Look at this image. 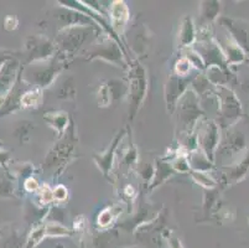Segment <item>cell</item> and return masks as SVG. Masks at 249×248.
Listing matches in <instances>:
<instances>
[{"label":"cell","instance_id":"cell-30","mask_svg":"<svg viewBox=\"0 0 249 248\" xmlns=\"http://www.w3.org/2000/svg\"><path fill=\"white\" fill-rule=\"evenodd\" d=\"M69 197V190L65 185H57L53 189V200L58 202L66 201Z\"/></svg>","mask_w":249,"mask_h":248},{"label":"cell","instance_id":"cell-21","mask_svg":"<svg viewBox=\"0 0 249 248\" xmlns=\"http://www.w3.org/2000/svg\"><path fill=\"white\" fill-rule=\"evenodd\" d=\"M42 101V91L40 88H35L29 92L25 93L20 99V103L25 108H30V107H37Z\"/></svg>","mask_w":249,"mask_h":248},{"label":"cell","instance_id":"cell-27","mask_svg":"<svg viewBox=\"0 0 249 248\" xmlns=\"http://www.w3.org/2000/svg\"><path fill=\"white\" fill-rule=\"evenodd\" d=\"M183 56H185L186 58H189V61L191 62V65L194 66L195 68H197V70H200V71L206 70V66H205V63H203V60L201 58L200 55L195 51L192 47L185 50V55H183Z\"/></svg>","mask_w":249,"mask_h":248},{"label":"cell","instance_id":"cell-24","mask_svg":"<svg viewBox=\"0 0 249 248\" xmlns=\"http://www.w3.org/2000/svg\"><path fill=\"white\" fill-rule=\"evenodd\" d=\"M46 235L51 237H60V236H70L71 231L63 225L57 222H51L46 225Z\"/></svg>","mask_w":249,"mask_h":248},{"label":"cell","instance_id":"cell-22","mask_svg":"<svg viewBox=\"0 0 249 248\" xmlns=\"http://www.w3.org/2000/svg\"><path fill=\"white\" fill-rule=\"evenodd\" d=\"M112 90L110 86L107 83H103L97 90V103L99 107H108L112 102Z\"/></svg>","mask_w":249,"mask_h":248},{"label":"cell","instance_id":"cell-14","mask_svg":"<svg viewBox=\"0 0 249 248\" xmlns=\"http://www.w3.org/2000/svg\"><path fill=\"white\" fill-rule=\"evenodd\" d=\"M45 122L51 127L60 136H63L70 129V117L63 111L47 112L44 115Z\"/></svg>","mask_w":249,"mask_h":248},{"label":"cell","instance_id":"cell-5","mask_svg":"<svg viewBox=\"0 0 249 248\" xmlns=\"http://www.w3.org/2000/svg\"><path fill=\"white\" fill-rule=\"evenodd\" d=\"M218 123L213 119L202 118L196 127V140L197 149H200L211 161L214 160L219 142L221 131Z\"/></svg>","mask_w":249,"mask_h":248},{"label":"cell","instance_id":"cell-29","mask_svg":"<svg viewBox=\"0 0 249 248\" xmlns=\"http://www.w3.org/2000/svg\"><path fill=\"white\" fill-rule=\"evenodd\" d=\"M113 217H114V211L109 208L104 209V210L99 212L98 218H97V224L101 227H108L113 222Z\"/></svg>","mask_w":249,"mask_h":248},{"label":"cell","instance_id":"cell-13","mask_svg":"<svg viewBox=\"0 0 249 248\" xmlns=\"http://www.w3.org/2000/svg\"><path fill=\"white\" fill-rule=\"evenodd\" d=\"M124 133H125V131H122L121 133L117 134V136H115L114 140H113L112 144H110V147L108 148V150L106 153L99 154V155H94V161H96L98 168L103 172V174L106 175V176L109 174L110 169H112L113 158H114L115 150H117L118 145L121 144L122 139L124 138Z\"/></svg>","mask_w":249,"mask_h":248},{"label":"cell","instance_id":"cell-20","mask_svg":"<svg viewBox=\"0 0 249 248\" xmlns=\"http://www.w3.org/2000/svg\"><path fill=\"white\" fill-rule=\"evenodd\" d=\"M190 174H191L192 179H194L198 185L207 189V190H212V189H214L217 186L216 180H214L212 175H210V172H195V170H191Z\"/></svg>","mask_w":249,"mask_h":248},{"label":"cell","instance_id":"cell-10","mask_svg":"<svg viewBox=\"0 0 249 248\" xmlns=\"http://www.w3.org/2000/svg\"><path fill=\"white\" fill-rule=\"evenodd\" d=\"M110 15V26L112 30L117 36H121L124 34L125 26L130 19V11L128 5L123 0H115L109 6Z\"/></svg>","mask_w":249,"mask_h":248},{"label":"cell","instance_id":"cell-12","mask_svg":"<svg viewBox=\"0 0 249 248\" xmlns=\"http://www.w3.org/2000/svg\"><path fill=\"white\" fill-rule=\"evenodd\" d=\"M219 46H221L222 51H223V55H225L226 57V62H227L228 67L230 68L234 67V66L243 65L247 61V56L243 52V50L235 44L230 35L225 38V41L219 42Z\"/></svg>","mask_w":249,"mask_h":248},{"label":"cell","instance_id":"cell-3","mask_svg":"<svg viewBox=\"0 0 249 248\" xmlns=\"http://www.w3.org/2000/svg\"><path fill=\"white\" fill-rule=\"evenodd\" d=\"M129 118L137 115L138 111L142 107V102L146 97L148 91V77L145 68L142 67L138 61L129 65Z\"/></svg>","mask_w":249,"mask_h":248},{"label":"cell","instance_id":"cell-16","mask_svg":"<svg viewBox=\"0 0 249 248\" xmlns=\"http://www.w3.org/2000/svg\"><path fill=\"white\" fill-rule=\"evenodd\" d=\"M221 13V3L214 0H207L200 4V19L201 25H211L219 18Z\"/></svg>","mask_w":249,"mask_h":248},{"label":"cell","instance_id":"cell-28","mask_svg":"<svg viewBox=\"0 0 249 248\" xmlns=\"http://www.w3.org/2000/svg\"><path fill=\"white\" fill-rule=\"evenodd\" d=\"M38 199L42 205H49L53 201V190L47 184H42L38 189Z\"/></svg>","mask_w":249,"mask_h":248},{"label":"cell","instance_id":"cell-8","mask_svg":"<svg viewBox=\"0 0 249 248\" xmlns=\"http://www.w3.org/2000/svg\"><path fill=\"white\" fill-rule=\"evenodd\" d=\"M219 22L225 27L228 35L243 50L246 56L249 58V22L246 20L225 17L219 18Z\"/></svg>","mask_w":249,"mask_h":248},{"label":"cell","instance_id":"cell-17","mask_svg":"<svg viewBox=\"0 0 249 248\" xmlns=\"http://www.w3.org/2000/svg\"><path fill=\"white\" fill-rule=\"evenodd\" d=\"M187 159H189L190 168L195 172H210V170L213 168V161L210 160L200 149H195L187 153Z\"/></svg>","mask_w":249,"mask_h":248},{"label":"cell","instance_id":"cell-19","mask_svg":"<svg viewBox=\"0 0 249 248\" xmlns=\"http://www.w3.org/2000/svg\"><path fill=\"white\" fill-rule=\"evenodd\" d=\"M249 170V150L246 153L244 158L239 161L238 164H235L234 167L231 168V170H227V172L225 174V176L227 177V183L230 185V183L234 184L237 181L242 180L244 176L247 175Z\"/></svg>","mask_w":249,"mask_h":248},{"label":"cell","instance_id":"cell-26","mask_svg":"<svg viewBox=\"0 0 249 248\" xmlns=\"http://www.w3.org/2000/svg\"><path fill=\"white\" fill-rule=\"evenodd\" d=\"M192 68H194V66L191 65V62L189 61V58H186L185 56H182L180 60L176 61L174 71H175V75H178V76L187 77L190 75V72H191Z\"/></svg>","mask_w":249,"mask_h":248},{"label":"cell","instance_id":"cell-31","mask_svg":"<svg viewBox=\"0 0 249 248\" xmlns=\"http://www.w3.org/2000/svg\"><path fill=\"white\" fill-rule=\"evenodd\" d=\"M25 189H26V191H29V192H35V191H38V189H40V184H38V181L36 180L35 177H28L26 180H25V184H24Z\"/></svg>","mask_w":249,"mask_h":248},{"label":"cell","instance_id":"cell-23","mask_svg":"<svg viewBox=\"0 0 249 248\" xmlns=\"http://www.w3.org/2000/svg\"><path fill=\"white\" fill-rule=\"evenodd\" d=\"M171 167L175 170V172H190L191 168H190L189 159H187V153L178 154L173 161H171Z\"/></svg>","mask_w":249,"mask_h":248},{"label":"cell","instance_id":"cell-35","mask_svg":"<svg viewBox=\"0 0 249 248\" xmlns=\"http://www.w3.org/2000/svg\"><path fill=\"white\" fill-rule=\"evenodd\" d=\"M124 194H125V196H128L129 199H133V197L135 196L134 188H133L132 185L125 186V189H124Z\"/></svg>","mask_w":249,"mask_h":248},{"label":"cell","instance_id":"cell-32","mask_svg":"<svg viewBox=\"0 0 249 248\" xmlns=\"http://www.w3.org/2000/svg\"><path fill=\"white\" fill-rule=\"evenodd\" d=\"M4 25H5V29L6 30L11 31V30H15L18 26V19L15 17H8L5 19V22H4Z\"/></svg>","mask_w":249,"mask_h":248},{"label":"cell","instance_id":"cell-4","mask_svg":"<svg viewBox=\"0 0 249 248\" xmlns=\"http://www.w3.org/2000/svg\"><path fill=\"white\" fill-rule=\"evenodd\" d=\"M86 55H87V60L101 58V60L113 63L118 67L124 68V70L129 67V65H126L125 58H124V52L119 45V41L113 38L112 36L98 38L86 51Z\"/></svg>","mask_w":249,"mask_h":248},{"label":"cell","instance_id":"cell-7","mask_svg":"<svg viewBox=\"0 0 249 248\" xmlns=\"http://www.w3.org/2000/svg\"><path fill=\"white\" fill-rule=\"evenodd\" d=\"M76 148V138L73 133L67 132L65 135L61 138L60 142L56 143L46 159V165L50 168H60L61 165H67V163L71 159L72 154L74 153Z\"/></svg>","mask_w":249,"mask_h":248},{"label":"cell","instance_id":"cell-15","mask_svg":"<svg viewBox=\"0 0 249 248\" xmlns=\"http://www.w3.org/2000/svg\"><path fill=\"white\" fill-rule=\"evenodd\" d=\"M178 42L185 49H190L196 42V27L190 17L182 20L180 31H178Z\"/></svg>","mask_w":249,"mask_h":248},{"label":"cell","instance_id":"cell-1","mask_svg":"<svg viewBox=\"0 0 249 248\" xmlns=\"http://www.w3.org/2000/svg\"><path fill=\"white\" fill-rule=\"evenodd\" d=\"M201 99L198 95L191 88L180 98L176 104L178 109V127L180 128V139L185 136L196 133V127L202 119V109H201Z\"/></svg>","mask_w":249,"mask_h":248},{"label":"cell","instance_id":"cell-33","mask_svg":"<svg viewBox=\"0 0 249 248\" xmlns=\"http://www.w3.org/2000/svg\"><path fill=\"white\" fill-rule=\"evenodd\" d=\"M242 75L243 76L241 77V87L244 92L249 95V72H244Z\"/></svg>","mask_w":249,"mask_h":248},{"label":"cell","instance_id":"cell-34","mask_svg":"<svg viewBox=\"0 0 249 248\" xmlns=\"http://www.w3.org/2000/svg\"><path fill=\"white\" fill-rule=\"evenodd\" d=\"M169 248H183V247H182V243H181V241L178 240V237L171 236V237L169 238Z\"/></svg>","mask_w":249,"mask_h":248},{"label":"cell","instance_id":"cell-11","mask_svg":"<svg viewBox=\"0 0 249 248\" xmlns=\"http://www.w3.org/2000/svg\"><path fill=\"white\" fill-rule=\"evenodd\" d=\"M226 131L228 132L227 135L223 139V142H219L217 150H221L223 155L227 156L242 153L244 148H246V139H244L243 134L241 132L235 131L234 127L226 129Z\"/></svg>","mask_w":249,"mask_h":248},{"label":"cell","instance_id":"cell-18","mask_svg":"<svg viewBox=\"0 0 249 248\" xmlns=\"http://www.w3.org/2000/svg\"><path fill=\"white\" fill-rule=\"evenodd\" d=\"M175 172V170L173 169L171 167V164L165 163V161L161 160H156V165H155V170H154V175L153 179H151V185H150V190L153 189L158 188L159 185H161L165 180H167L171 175Z\"/></svg>","mask_w":249,"mask_h":248},{"label":"cell","instance_id":"cell-6","mask_svg":"<svg viewBox=\"0 0 249 248\" xmlns=\"http://www.w3.org/2000/svg\"><path fill=\"white\" fill-rule=\"evenodd\" d=\"M93 33V26H70L58 31L56 47L65 55H73L81 49L88 36Z\"/></svg>","mask_w":249,"mask_h":248},{"label":"cell","instance_id":"cell-2","mask_svg":"<svg viewBox=\"0 0 249 248\" xmlns=\"http://www.w3.org/2000/svg\"><path fill=\"white\" fill-rule=\"evenodd\" d=\"M213 95L217 99V112H218L219 128L230 129L234 127L242 118V103L232 88L228 86L213 87Z\"/></svg>","mask_w":249,"mask_h":248},{"label":"cell","instance_id":"cell-25","mask_svg":"<svg viewBox=\"0 0 249 248\" xmlns=\"http://www.w3.org/2000/svg\"><path fill=\"white\" fill-rule=\"evenodd\" d=\"M46 225H41V226L36 227L33 232H31L30 237L28 241V248H35L38 243L41 242L45 237H46Z\"/></svg>","mask_w":249,"mask_h":248},{"label":"cell","instance_id":"cell-9","mask_svg":"<svg viewBox=\"0 0 249 248\" xmlns=\"http://www.w3.org/2000/svg\"><path fill=\"white\" fill-rule=\"evenodd\" d=\"M190 83L191 81L187 77H180L175 74L167 79L165 86V101H166L167 111L173 112L176 108L178 102L189 90Z\"/></svg>","mask_w":249,"mask_h":248}]
</instances>
